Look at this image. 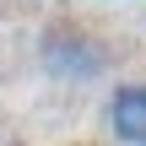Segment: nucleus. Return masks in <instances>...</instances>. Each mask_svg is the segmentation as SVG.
Returning a JSON list of instances; mask_svg holds the SVG:
<instances>
[{"mask_svg":"<svg viewBox=\"0 0 146 146\" xmlns=\"http://www.w3.org/2000/svg\"><path fill=\"white\" fill-rule=\"evenodd\" d=\"M103 130L119 146H146V81H119L103 103Z\"/></svg>","mask_w":146,"mask_h":146,"instance_id":"f03ea898","label":"nucleus"},{"mask_svg":"<svg viewBox=\"0 0 146 146\" xmlns=\"http://www.w3.org/2000/svg\"><path fill=\"white\" fill-rule=\"evenodd\" d=\"M38 60L54 81H98L114 65V49H108V38H98L81 22H54L38 38Z\"/></svg>","mask_w":146,"mask_h":146,"instance_id":"f257e3e1","label":"nucleus"},{"mask_svg":"<svg viewBox=\"0 0 146 146\" xmlns=\"http://www.w3.org/2000/svg\"><path fill=\"white\" fill-rule=\"evenodd\" d=\"M76 146H103V141H76Z\"/></svg>","mask_w":146,"mask_h":146,"instance_id":"7ed1b4c3","label":"nucleus"},{"mask_svg":"<svg viewBox=\"0 0 146 146\" xmlns=\"http://www.w3.org/2000/svg\"><path fill=\"white\" fill-rule=\"evenodd\" d=\"M11 146H16V141H11Z\"/></svg>","mask_w":146,"mask_h":146,"instance_id":"20e7f679","label":"nucleus"}]
</instances>
